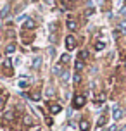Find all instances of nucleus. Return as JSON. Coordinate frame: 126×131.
<instances>
[{
  "instance_id": "nucleus-19",
  "label": "nucleus",
  "mask_w": 126,
  "mask_h": 131,
  "mask_svg": "<svg viewBox=\"0 0 126 131\" xmlns=\"http://www.w3.org/2000/svg\"><path fill=\"white\" fill-rule=\"evenodd\" d=\"M73 81H74V83H80V81H81V76H80V72H76V74L73 76Z\"/></svg>"
},
{
  "instance_id": "nucleus-1",
  "label": "nucleus",
  "mask_w": 126,
  "mask_h": 131,
  "mask_svg": "<svg viewBox=\"0 0 126 131\" xmlns=\"http://www.w3.org/2000/svg\"><path fill=\"white\" fill-rule=\"evenodd\" d=\"M85 104H86V97L85 95H74V98H73V107L74 109H81Z\"/></svg>"
},
{
  "instance_id": "nucleus-25",
  "label": "nucleus",
  "mask_w": 126,
  "mask_h": 131,
  "mask_svg": "<svg viewBox=\"0 0 126 131\" xmlns=\"http://www.w3.org/2000/svg\"><path fill=\"white\" fill-rule=\"evenodd\" d=\"M119 131H126V128H121V129H119Z\"/></svg>"
},
{
  "instance_id": "nucleus-10",
  "label": "nucleus",
  "mask_w": 126,
  "mask_h": 131,
  "mask_svg": "<svg viewBox=\"0 0 126 131\" xmlns=\"http://www.w3.org/2000/svg\"><path fill=\"white\" fill-rule=\"evenodd\" d=\"M80 129H81V131H90V123H88L86 119L80 121Z\"/></svg>"
},
{
  "instance_id": "nucleus-4",
  "label": "nucleus",
  "mask_w": 126,
  "mask_h": 131,
  "mask_svg": "<svg viewBox=\"0 0 126 131\" xmlns=\"http://www.w3.org/2000/svg\"><path fill=\"white\" fill-rule=\"evenodd\" d=\"M123 116H124V111H123L121 107H114V109H112V117H114V121H119Z\"/></svg>"
},
{
  "instance_id": "nucleus-11",
  "label": "nucleus",
  "mask_w": 126,
  "mask_h": 131,
  "mask_svg": "<svg viewBox=\"0 0 126 131\" xmlns=\"http://www.w3.org/2000/svg\"><path fill=\"white\" fill-rule=\"evenodd\" d=\"M71 60V55L69 53H64V55H60V64H67Z\"/></svg>"
},
{
  "instance_id": "nucleus-13",
  "label": "nucleus",
  "mask_w": 126,
  "mask_h": 131,
  "mask_svg": "<svg viewBox=\"0 0 126 131\" xmlns=\"http://www.w3.org/2000/svg\"><path fill=\"white\" fill-rule=\"evenodd\" d=\"M14 50H16V45H14V43H10V45H7V47H5V53H7V55H10Z\"/></svg>"
},
{
  "instance_id": "nucleus-5",
  "label": "nucleus",
  "mask_w": 126,
  "mask_h": 131,
  "mask_svg": "<svg viewBox=\"0 0 126 131\" xmlns=\"http://www.w3.org/2000/svg\"><path fill=\"white\" fill-rule=\"evenodd\" d=\"M66 26H67V29H71V31H76V29H78V23H76V19L69 17V19H67V23H66Z\"/></svg>"
},
{
  "instance_id": "nucleus-12",
  "label": "nucleus",
  "mask_w": 126,
  "mask_h": 131,
  "mask_svg": "<svg viewBox=\"0 0 126 131\" xmlns=\"http://www.w3.org/2000/svg\"><path fill=\"white\" fill-rule=\"evenodd\" d=\"M106 121H107V117H106V116H100V117H99V121H97V126H99V128L106 126Z\"/></svg>"
},
{
  "instance_id": "nucleus-6",
  "label": "nucleus",
  "mask_w": 126,
  "mask_h": 131,
  "mask_svg": "<svg viewBox=\"0 0 126 131\" xmlns=\"http://www.w3.org/2000/svg\"><path fill=\"white\" fill-rule=\"evenodd\" d=\"M121 35H126V23H119V26H118V31L114 33V36H121Z\"/></svg>"
},
{
  "instance_id": "nucleus-20",
  "label": "nucleus",
  "mask_w": 126,
  "mask_h": 131,
  "mask_svg": "<svg viewBox=\"0 0 126 131\" xmlns=\"http://www.w3.org/2000/svg\"><path fill=\"white\" fill-rule=\"evenodd\" d=\"M86 57H88V52H86V50H83V52H80V59H83V60H85Z\"/></svg>"
},
{
  "instance_id": "nucleus-8",
  "label": "nucleus",
  "mask_w": 126,
  "mask_h": 131,
  "mask_svg": "<svg viewBox=\"0 0 126 131\" xmlns=\"http://www.w3.org/2000/svg\"><path fill=\"white\" fill-rule=\"evenodd\" d=\"M14 117H16V114H14V111H7L5 114H4V121L5 123H12Z\"/></svg>"
},
{
  "instance_id": "nucleus-15",
  "label": "nucleus",
  "mask_w": 126,
  "mask_h": 131,
  "mask_svg": "<svg viewBox=\"0 0 126 131\" xmlns=\"http://www.w3.org/2000/svg\"><path fill=\"white\" fill-rule=\"evenodd\" d=\"M9 10H10V7H9V5H5L4 9H2V12H0V16H2V17L5 19L7 16H9Z\"/></svg>"
},
{
  "instance_id": "nucleus-16",
  "label": "nucleus",
  "mask_w": 126,
  "mask_h": 131,
  "mask_svg": "<svg viewBox=\"0 0 126 131\" xmlns=\"http://www.w3.org/2000/svg\"><path fill=\"white\" fill-rule=\"evenodd\" d=\"M106 48V41H97L95 43V50H104Z\"/></svg>"
},
{
  "instance_id": "nucleus-2",
  "label": "nucleus",
  "mask_w": 126,
  "mask_h": 131,
  "mask_svg": "<svg viewBox=\"0 0 126 131\" xmlns=\"http://www.w3.org/2000/svg\"><path fill=\"white\" fill-rule=\"evenodd\" d=\"M76 43H78V41H76V38H74L73 35L66 36V48L67 50H74V48H76Z\"/></svg>"
},
{
  "instance_id": "nucleus-9",
  "label": "nucleus",
  "mask_w": 126,
  "mask_h": 131,
  "mask_svg": "<svg viewBox=\"0 0 126 131\" xmlns=\"http://www.w3.org/2000/svg\"><path fill=\"white\" fill-rule=\"evenodd\" d=\"M83 67H85V60L78 57V59H76V62H74V69H76V72H80Z\"/></svg>"
},
{
  "instance_id": "nucleus-7",
  "label": "nucleus",
  "mask_w": 126,
  "mask_h": 131,
  "mask_svg": "<svg viewBox=\"0 0 126 131\" xmlns=\"http://www.w3.org/2000/svg\"><path fill=\"white\" fill-rule=\"evenodd\" d=\"M48 111H50V114H59V112L62 111V107H60L59 104H50L48 105Z\"/></svg>"
},
{
  "instance_id": "nucleus-22",
  "label": "nucleus",
  "mask_w": 126,
  "mask_h": 131,
  "mask_svg": "<svg viewBox=\"0 0 126 131\" xmlns=\"http://www.w3.org/2000/svg\"><path fill=\"white\" fill-rule=\"evenodd\" d=\"M29 131H40V126H35V124H31V126H29Z\"/></svg>"
},
{
  "instance_id": "nucleus-3",
  "label": "nucleus",
  "mask_w": 126,
  "mask_h": 131,
  "mask_svg": "<svg viewBox=\"0 0 126 131\" xmlns=\"http://www.w3.org/2000/svg\"><path fill=\"white\" fill-rule=\"evenodd\" d=\"M23 28L31 31V29H35V28H36V23H35V19H31V17H26V19H24V23H23Z\"/></svg>"
},
{
  "instance_id": "nucleus-14",
  "label": "nucleus",
  "mask_w": 126,
  "mask_h": 131,
  "mask_svg": "<svg viewBox=\"0 0 126 131\" xmlns=\"http://www.w3.org/2000/svg\"><path fill=\"white\" fill-rule=\"evenodd\" d=\"M40 66H41V57H35V59H33V67H35V69H38Z\"/></svg>"
},
{
  "instance_id": "nucleus-23",
  "label": "nucleus",
  "mask_w": 126,
  "mask_h": 131,
  "mask_svg": "<svg viewBox=\"0 0 126 131\" xmlns=\"http://www.w3.org/2000/svg\"><path fill=\"white\" fill-rule=\"evenodd\" d=\"M31 98H33V100H40V95H38V93H35V95H31Z\"/></svg>"
},
{
  "instance_id": "nucleus-18",
  "label": "nucleus",
  "mask_w": 126,
  "mask_h": 131,
  "mask_svg": "<svg viewBox=\"0 0 126 131\" xmlns=\"http://www.w3.org/2000/svg\"><path fill=\"white\" fill-rule=\"evenodd\" d=\"M5 100H7V95H0V109L4 107V104H5Z\"/></svg>"
},
{
  "instance_id": "nucleus-21",
  "label": "nucleus",
  "mask_w": 126,
  "mask_h": 131,
  "mask_svg": "<svg viewBox=\"0 0 126 131\" xmlns=\"http://www.w3.org/2000/svg\"><path fill=\"white\" fill-rule=\"evenodd\" d=\"M28 85H29V83H28V81H24V79H23V81H19V86H21V88H28Z\"/></svg>"
},
{
  "instance_id": "nucleus-17",
  "label": "nucleus",
  "mask_w": 126,
  "mask_h": 131,
  "mask_svg": "<svg viewBox=\"0 0 126 131\" xmlns=\"http://www.w3.org/2000/svg\"><path fill=\"white\" fill-rule=\"evenodd\" d=\"M45 95H47V97H54V88H50V86H48V88L45 90Z\"/></svg>"
},
{
  "instance_id": "nucleus-24",
  "label": "nucleus",
  "mask_w": 126,
  "mask_h": 131,
  "mask_svg": "<svg viewBox=\"0 0 126 131\" xmlns=\"http://www.w3.org/2000/svg\"><path fill=\"white\" fill-rule=\"evenodd\" d=\"M47 4H54V0H45Z\"/></svg>"
}]
</instances>
